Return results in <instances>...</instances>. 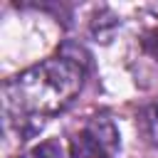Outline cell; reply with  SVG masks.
I'll use <instances>...</instances> for the list:
<instances>
[{"label": "cell", "instance_id": "6da1fadb", "mask_svg": "<svg viewBox=\"0 0 158 158\" xmlns=\"http://www.w3.org/2000/svg\"><path fill=\"white\" fill-rule=\"evenodd\" d=\"M86 69L67 57H52L27 67L2 86L5 114L10 118H35L64 111L84 86Z\"/></svg>", "mask_w": 158, "mask_h": 158}, {"label": "cell", "instance_id": "7a4b0ae2", "mask_svg": "<svg viewBox=\"0 0 158 158\" xmlns=\"http://www.w3.org/2000/svg\"><path fill=\"white\" fill-rule=\"evenodd\" d=\"M118 148V131L109 118H91L69 146V158H114Z\"/></svg>", "mask_w": 158, "mask_h": 158}, {"label": "cell", "instance_id": "3957f363", "mask_svg": "<svg viewBox=\"0 0 158 158\" xmlns=\"http://www.w3.org/2000/svg\"><path fill=\"white\" fill-rule=\"evenodd\" d=\"M138 131L146 143L158 148V104H151L138 114Z\"/></svg>", "mask_w": 158, "mask_h": 158}, {"label": "cell", "instance_id": "277c9868", "mask_svg": "<svg viewBox=\"0 0 158 158\" xmlns=\"http://www.w3.org/2000/svg\"><path fill=\"white\" fill-rule=\"evenodd\" d=\"M116 30H118V20H116V15L109 12V10H101V12L91 20V35H94L96 40H101V42H109Z\"/></svg>", "mask_w": 158, "mask_h": 158}, {"label": "cell", "instance_id": "5b68a950", "mask_svg": "<svg viewBox=\"0 0 158 158\" xmlns=\"http://www.w3.org/2000/svg\"><path fill=\"white\" fill-rule=\"evenodd\" d=\"M17 158H64V151H62V143L49 138V141H42L32 148H27L25 153H20Z\"/></svg>", "mask_w": 158, "mask_h": 158}, {"label": "cell", "instance_id": "8992f818", "mask_svg": "<svg viewBox=\"0 0 158 158\" xmlns=\"http://www.w3.org/2000/svg\"><path fill=\"white\" fill-rule=\"evenodd\" d=\"M141 44H143V49H146L148 54L158 57V25H156V27H151V30H148V32L143 35Z\"/></svg>", "mask_w": 158, "mask_h": 158}]
</instances>
